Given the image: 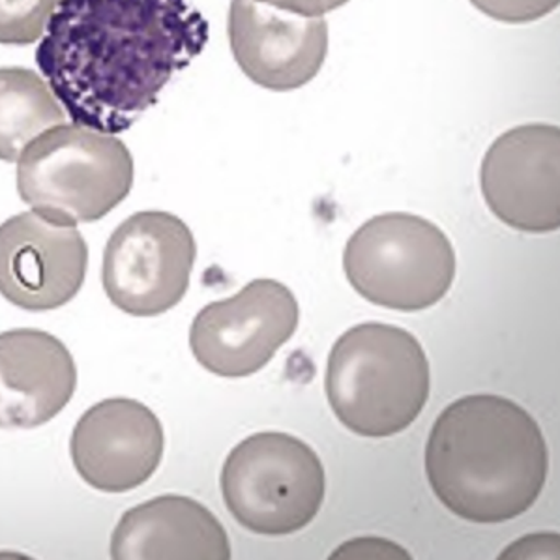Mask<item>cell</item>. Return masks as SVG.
<instances>
[{
  "label": "cell",
  "mask_w": 560,
  "mask_h": 560,
  "mask_svg": "<svg viewBox=\"0 0 560 560\" xmlns=\"http://www.w3.org/2000/svg\"><path fill=\"white\" fill-rule=\"evenodd\" d=\"M65 107L46 79L26 68H0V160L18 162L26 144L65 125Z\"/></svg>",
  "instance_id": "9a60e30c"
},
{
  "label": "cell",
  "mask_w": 560,
  "mask_h": 560,
  "mask_svg": "<svg viewBox=\"0 0 560 560\" xmlns=\"http://www.w3.org/2000/svg\"><path fill=\"white\" fill-rule=\"evenodd\" d=\"M265 2L291 12L312 15V18H325L326 13L346 7L349 0H265Z\"/></svg>",
  "instance_id": "ac0fdd59"
},
{
  "label": "cell",
  "mask_w": 560,
  "mask_h": 560,
  "mask_svg": "<svg viewBox=\"0 0 560 560\" xmlns=\"http://www.w3.org/2000/svg\"><path fill=\"white\" fill-rule=\"evenodd\" d=\"M115 560H229L220 520L196 499L162 495L128 510L112 535Z\"/></svg>",
  "instance_id": "5bb4252c"
},
{
  "label": "cell",
  "mask_w": 560,
  "mask_h": 560,
  "mask_svg": "<svg viewBox=\"0 0 560 560\" xmlns=\"http://www.w3.org/2000/svg\"><path fill=\"white\" fill-rule=\"evenodd\" d=\"M162 422L138 399L109 398L79 418L70 439L73 467L104 493H126L154 476L163 459Z\"/></svg>",
  "instance_id": "7c38bea8"
},
{
  "label": "cell",
  "mask_w": 560,
  "mask_h": 560,
  "mask_svg": "<svg viewBox=\"0 0 560 560\" xmlns=\"http://www.w3.org/2000/svg\"><path fill=\"white\" fill-rule=\"evenodd\" d=\"M540 425L522 405L472 394L448 405L425 444L436 499L465 522L499 525L535 506L548 480Z\"/></svg>",
  "instance_id": "7a4b0ae2"
},
{
  "label": "cell",
  "mask_w": 560,
  "mask_h": 560,
  "mask_svg": "<svg viewBox=\"0 0 560 560\" xmlns=\"http://www.w3.org/2000/svg\"><path fill=\"white\" fill-rule=\"evenodd\" d=\"M59 4L60 0H0V44H36Z\"/></svg>",
  "instance_id": "2e32d148"
},
{
  "label": "cell",
  "mask_w": 560,
  "mask_h": 560,
  "mask_svg": "<svg viewBox=\"0 0 560 560\" xmlns=\"http://www.w3.org/2000/svg\"><path fill=\"white\" fill-rule=\"evenodd\" d=\"M300 323L299 302L280 281H249L231 299L197 313L189 347L197 362L218 377H249L275 359Z\"/></svg>",
  "instance_id": "ba28073f"
},
{
  "label": "cell",
  "mask_w": 560,
  "mask_h": 560,
  "mask_svg": "<svg viewBox=\"0 0 560 560\" xmlns=\"http://www.w3.org/2000/svg\"><path fill=\"white\" fill-rule=\"evenodd\" d=\"M470 4L491 20L523 25L555 12L560 0H470Z\"/></svg>",
  "instance_id": "e0dca14e"
},
{
  "label": "cell",
  "mask_w": 560,
  "mask_h": 560,
  "mask_svg": "<svg viewBox=\"0 0 560 560\" xmlns=\"http://www.w3.org/2000/svg\"><path fill=\"white\" fill-rule=\"evenodd\" d=\"M72 352L52 334L15 328L0 334V428L33 430L62 412L75 394Z\"/></svg>",
  "instance_id": "4fadbf2b"
},
{
  "label": "cell",
  "mask_w": 560,
  "mask_h": 560,
  "mask_svg": "<svg viewBox=\"0 0 560 560\" xmlns=\"http://www.w3.org/2000/svg\"><path fill=\"white\" fill-rule=\"evenodd\" d=\"M89 246L78 225L52 222L38 210L0 225V294L26 312H52L85 283Z\"/></svg>",
  "instance_id": "30bf717a"
},
{
  "label": "cell",
  "mask_w": 560,
  "mask_h": 560,
  "mask_svg": "<svg viewBox=\"0 0 560 560\" xmlns=\"http://www.w3.org/2000/svg\"><path fill=\"white\" fill-rule=\"evenodd\" d=\"M196 259V236L178 215L143 210L120 223L107 241L105 294L126 315L158 317L188 293Z\"/></svg>",
  "instance_id": "52a82bcc"
},
{
  "label": "cell",
  "mask_w": 560,
  "mask_h": 560,
  "mask_svg": "<svg viewBox=\"0 0 560 560\" xmlns=\"http://www.w3.org/2000/svg\"><path fill=\"white\" fill-rule=\"evenodd\" d=\"M349 546H354V549H347V551H336L334 557H338L339 553H347V557H401V559H409V555L404 549H399L398 546H394V544H386L383 540H372V538H364V540H354L349 544Z\"/></svg>",
  "instance_id": "d6986e66"
},
{
  "label": "cell",
  "mask_w": 560,
  "mask_h": 560,
  "mask_svg": "<svg viewBox=\"0 0 560 560\" xmlns=\"http://www.w3.org/2000/svg\"><path fill=\"white\" fill-rule=\"evenodd\" d=\"M343 268L352 289L375 306L422 312L448 294L456 278V254L435 223L388 212L354 231Z\"/></svg>",
  "instance_id": "5b68a950"
},
{
  "label": "cell",
  "mask_w": 560,
  "mask_h": 560,
  "mask_svg": "<svg viewBox=\"0 0 560 560\" xmlns=\"http://www.w3.org/2000/svg\"><path fill=\"white\" fill-rule=\"evenodd\" d=\"M229 514L255 535L287 536L306 528L326 495V472L310 444L262 431L231 450L222 469Z\"/></svg>",
  "instance_id": "8992f818"
},
{
  "label": "cell",
  "mask_w": 560,
  "mask_h": 560,
  "mask_svg": "<svg viewBox=\"0 0 560 560\" xmlns=\"http://www.w3.org/2000/svg\"><path fill=\"white\" fill-rule=\"evenodd\" d=\"M229 46L255 85L289 92L307 85L328 55V23L265 0H231Z\"/></svg>",
  "instance_id": "8fae6325"
},
{
  "label": "cell",
  "mask_w": 560,
  "mask_h": 560,
  "mask_svg": "<svg viewBox=\"0 0 560 560\" xmlns=\"http://www.w3.org/2000/svg\"><path fill=\"white\" fill-rule=\"evenodd\" d=\"M480 186L489 210L509 228L535 235L559 231V126L504 131L483 156Z\"/></svg>",
  "instance_id": "9c48e42d"
},
{
  "label": "cell",
  "mask_w": 560,
  "mask_h": 560,
  "mask_svg": "<svg viewBox=\"0 0 560 560\" xmlns=\"http://www.w3.org/2000/svg\"><path fill=\"white\" fill-rule=\"evenodd\" d=\"M325 388L347 430L372 439L398 435L430 399V360L404 328L362 323L334 343Z\"/></svg>",
  "instance_id": "3957f363"
},
{
  "label": "cell",
  "mask_w": 560,
  "mask_h": 560,
  "mask_svg": "<svg viewBox=\"0 0 560 560\" xmlns=\"http://www.w3.org/2000/svg\"><path fill=\"white\" fill-rule=\"evenodd\" d=\"M209 42L189 0H60L36 62L75 125L122 133Z\"/></svg>",
  "instance_id": "6da1fadb"
},
{
  "label": "cell",
  "mask_w": 560,
  "mask_h": 560,
  "mask_svg": "<svg viewBox=\"0 0 560 560\" xmlns=\"http://www.w3.org/2000/svg\"><path fill=\"white\" fill-rule=\"evenodd\" d=\"M136 167L113 133L59 125L26 144L18 160V191L52 222H98L130 196Z\"/></svg>",
  "instance_id": "277c9868"
}]
</instances>
